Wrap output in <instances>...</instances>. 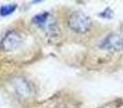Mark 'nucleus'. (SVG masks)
<instances>
[{
    "label": "nucleus",
    "instance_id": "1",
    "mask_svg": "<svg viewBox=\"0 0 123 108\" xmlns=\"http://www.w3.org/2000/svg\"><path fill=\"white\" fill-rule=\"evenodd\" d=\"M30 40H32V36L30 30L26 28H12L8 30L0 40V56L12 55L14 62L18 57L24 62L25 58L21 56V53L26 55L27 49H31Z\"/></svg>",
    "mask_w": 123,
    "mask_h": 108
},
{
    "label": "nucleus",
    "instance_id": "2",
    "mask_svg": "<svg viewBox=\"0 0 123 108\" xmlns=\"http://www.w3.org/2000/svg\"><path fill=\"white\" fill-rule=\"evenodd\" d=\"M64 27L76 37H85L94 30V21L80 11H72L65 16Z\"/></svg>",
    "mask_w": 123,
    "mask_h": 108
},
{
    "label": "nucleus",
    "instance_id": "4",
    "mask_svg": "<svg viewBox=\"0 0 123 108\" xmlns=\"http://www.w3.org/2000/svg\"><path fill=\"white\" fill-rule=\"evenodd\" d=\"M16 9V4H6L0 8V14L1 15H9L13 13Z\"/></svg>",
    "mask_w": 123,
    "mask_h": 108
},
{
    "label": "nucleus",
    "instance_id": "3",
    "mask_svg": "<svg viewBox=\"0 0 123 108\" xmlns=\"http://www.w3.org/2000/svg\"><path fill=\"white\" fill-rule=\"evenodd\" d=\"M98 48L104 51L118 52L123 50V36L119 34H110L103 39L98 44Z\"/></svg>",
    "mask_w": 123,
    "mask_h": 108
}]
</instances>
